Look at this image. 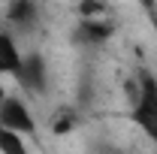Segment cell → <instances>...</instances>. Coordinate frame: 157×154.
<instances>
[{"label": "cell", "instance_id": "5b68a950", "mask_svg": "<svg viewBox=\"0 0 157 154\" xmlns=\"http://www.w3.org/2000/svg\"><path fill=\"white\" fill-rule=\"evenodd\" d=\"M118 33V18H76L73 39L82 48H103Z\"/></svg>", "mask_w": 157, "mask_h": 154}, {"label": "cell", "instance_id": "8fae6325", "mask_svg": "<svg viewBox=\"0 0 157 154\" xmlns=\"http://www.w3.org/2000/svg\"><path fill=\"white\" fill-rule=\"evenodd\" d=\"M9 94V91H6V88H3V79H0V100H3V97Z\"/></svg>", "mask_w": 157, "mask_h": 154}, {"label": "cell", "instance_id": "6da1fadb", "mask_svg": "<svg viewBox=\"0 0 157 154\" xmlns=\"http://www.w3.org/2000/svg\"><path fill=\"white\" fill-rule=\"evenodd\" d=\"M130 124L157 148V76L151 70H139L130 85Z\"/></svg>", "mask_w": 157, "mask_h": 154}, {"label": "cell", "instance_id": "ba28073f", "mask_svg": "<svg viewBox=\"0 0 157 154\" xmlns=\"http://www.w3.org/2000/svg\"><path fill=\"white\" fill-rule=\"evenodd\" d=\"M0 154H33V151L27 145V136L0 127Z\"/></svg>", "mask_w": 157, "mask_h": 154}, {"label": "cell", "instance_id": "3957f363", "mask_svg": "<svg viewBox=\"0 0 157 154\" xmlns=\"http://www.w3.org/2000/svg\"><path fill=\"white\" fill-rule=\"evenodd\" d=\"M48 79H52V67H48L45 55H42L39 48L24 52L21 70H18V76H15V82L21 85V91H24V94L42 97L45 91H48Z\"/></svg>", "mask_w": 157, "mask_h": 154}, {"label": "cell", "instance_id": "8992f818", "mask_svg": "<svg viewBox=\"0 0 157 154\" xmlns=\"http://www.w3.org/2000/svg\"><path fill=\"white\" fill-rule=\"evenodd\" d=\"M21 60H24V52H21L18 37L0 27V79H15L21 70Z\"/></svg>", "mask_w": 157, "mask_h": 154}, {"label": "cell", "instance_id": "9c48e42d", "mask_svg": "<svg viewBox=\"0 0 157 154\" xmlns=\"http://www.w3.org/2000/svg\"><path fill=\"white\" fill-rule=\"evenodd\" d=\"M133 3H136V6H142L148 15H154V18H157V0H133Z\"/></svg>", "mask_w": 157, "mask_h": 154}, {"label": "cell", "instance_id": "30bf717a", "mask_svg": "<svg viewBox=\"0 0 157 154\" xmlns=\"http://www.w3.org/2000/svg\"><path fill=\"white\" fill-rule=\"evenodd\" d=\"M97 154H133V151H127V148H118V145H103Z\"/></svg>", "mask_w": 157, "mask_h": 154}, {"label": "cell", "instance_id": "52a82bcc", "mask_svg": "<svg viewBox=\"0 0 157 154\" xmlns=\"http://www.w3.org/2000/svg\"><path fill=\"white\" fill-rule=\"evenodd\" d=\"M78 127V106H60L52 115V133L55 136H70Z\"/></svg>", "mask_w": 157, "mask_h": 154}, {"label": "cell", "instance_id": "277c9868", "mask_svg": "<svg viewBox=\"0 0 157 154\" xmlns=\"http://www.w3.org/2000/svg\"><path fill=\"white\" fill-rule=\"evenodd\" d=\"M3 18H6V30H12L15 37L36 33L42 24V3L39 0H6Z\"/></svg>", "mask_w": 157, "mask_h": 154}, {"label": "cell", "instance_id": "7a4b0ae2", "mask_svg": "<svg viewBox=\"0 0 157 154\" xmlns=\"http://www.w3.org/2000/svg\"><path fill=\"white\" fill-rule=\"evenodd\" d=\"M0 127L15 130L27 139H36V133H39V121L21 94H6L0 100Z\"/></svg>", "mask_w": 157, "mask_h": 154}]
</instances>
